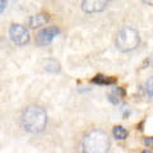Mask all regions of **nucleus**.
<instances>
[{
  "label": "nucleus",
  "mask_w": 153,
  "mask_h": 153,
  "mask_svg": "<svg viewBox=\"0 0 153 153\" xmlns=\"http://www.w3.org/2000/svg\"><path fill=\"white\" fill-rule=\"evenodd\" d=\"M9 36H10L12 41L17 45H26L30 42V38H31L28 30L25 26L19 25V23H14V25L10 26V28H9Z\"/></svg>",
  "instance_id": "20e7f679"
},
{
  "label": "nucleus",
  "mask_w": 153,
  "mask_h": 153,
  "mask_svg": "<svg viewBox=\"0 0 153 153\" xmlns=\"http://www.w3.org/2000/svg\"><path fill=\"white\" fill-rule=\"evenodd\" d=\"M107 4V1H102V0H88L82 3V9L87 13H97L105 10Z\"/></svg>",
  "instance_id": "423d86ee"
},
{
  "label": "nucleus",
  "mask_w": 153,
  "mask_h": 153,
  "mask_svg": "<svg viewBox=\"0 0 153 153\" xmlns=\"http://www.w3.org/2000/svg\"><path fill=\"white\" fill-rule=\"evenodd\" d=\"M22 124L27 131L37 134L46 128L47 115L46 111L40 106H28L22 115Z\"/></svg>",
  "instance_id": "f257e3e1"
},
{
  "label": "nucleus",
  "mask_w": 153,
  "mask_h": 153,
  "mask_svg": "<svg viewBox=\"0 0 153 153\" xmlns=\"http://www.w3.org/2000/svg\"><path fill=\"white\" fill-rule=\"evenodd\" d=\"M5 7H7V1H1V0H0V13H3Z\"/></svg>",
  "instance_id": "f8f14e48"
},
{
  "label": "nucleus",
  "mask_w": 153,
  "mask_h": 153,
  "mask_svg": "<svg viewBox=\"0 0 153 153\" xmlns=\"http://www.w3.org/2000/svg\"><path fill=\"white\" fill-rule=\"evenodd\" d=\"M114 137L116 139H126L128 138V130L124 129L123 126H115L114 128Z\"/></svg>",
  "instance_id": "1a4fd4ad"
},
{
  "label": "nucleus",
  "mask_w": 153,
  "mask_h": 153,
  "mask_svg": "<svg viewBox=\"0 0 153 153\" xmlns=\"http://www.w3.org/2000/svg\"><path fill=\"white\" fill-rule=\"evenodd\" d=\"M59 33H60V30L57 27H46L37 33L36 44L38 46H47Z\"/></svg>",
  "instance_id": "39448f33"
},
{
  "label": "nucleus",
  "mask_w": 153,
  "mask_h": 153,
  "mask_svg": "<svg viewBox=\"0 0 153 153\" xmlns=\"http://www.w3.org/2000/svg\"><path fill=\"white\" fill-rule=\"evenodd\" d=\"M120 96H124V91L121 88H115L112 92L110 93V101L114 102V103H117Z\"/></svg>",
  "instance_id": "9b49d317"
},
{
  "label": "nucleus",
  "mask_w": 153,
  "mask_h": 153,
  "mask_svg": "<svg viewBox=\"0 0 153 153\" xmlns=\"http://www.w3.org/2000/svg\"><path fill=\"white\" fill-rule=\"evenodd\" d=\"M49 21H50V16L47 13H38L28 19V26L31 28H37L41 26H45Z\"/></svg>",
  "instance_id": "0eeeda50"
},
{
  "label": "nucleus",
  "mask_w": 153,
  "mask_h": 153,
  "mask_svg": "<svg viewBox=\"0 0 153 153\" xmlns=\"http://www.w3.org/2000/svg\"><path fill=\"white\" fill-rule=\"evenodd\" d=\"M116 82L115 78H110V76H105L102 74H98L96 75L94 78L92 79V83H97V84H101V85H107V84H114Z\"/></svg>",
  "instance_id": "6e6552de"
},
{
  "label": "nucleus",
  "mask_w": 153,
  "mask_h": 153,
  "mask_svg": "<svg viewBox=\"0 0 153 153\" xmlns=\"http://www.w3.org/2000/svg\"><path fill=\"white\" fill-rule=\"evenodd\" d=\"M139 42H140V37L138 31L131 27H125L121 31H119L115 44H116V47L120 51L128 52L137 49Z\"/></svg>",
  "instance_id": "7ed1b4c3"
},
{
  "label": "nucleus",
  "mask_w": 153,
  "mask_h": 153,
  "mask_svg": "<svg viewBox=\"0 0 153 153\" xmlns=\"http://www.w3.org/2000/svg\"><path fill=\"white\" fill-rule=\"evenodd\" d=\"M108 147V135L98 129L89 131L82 140V153H107Z\"/></svg>",
  "instance_id": "f03ea898"
},
{
  "label": "nucleus",
  "mask_w": 153,
  "mask_h": 153,
  "mask_svg": "<svg viewBox=\"0 0 153 153\" xmlns=\"http://www.w3.org/2000/svg\"><path fill=\"white\" fill-rule=\"evenodd\" d=\"M46 70L50 73H59L60 71V64L56 60H47L46 63Z\"/></svg>",
  "instance_id": "9d476101"
},
{
  "label": "nucleus",
  "mask_w": 153,
  "mask_h": 153,
  "mask_svg": "<svg viewBox=\"0 0 153 153\" xmlns=\"http://www.w3.org/2000/svg\"><path fill=\"white\" fill-rule=\"evenodd\" d=\"M143 153H152V151H148V149H146V151H143Z\"/></svg>",
  "instance_id": "4468645a"
},
{
  "label": "nucleus",
  "mask_w": 153,
  "mask_h": 153,
  "mask_svg": "<svg viewBox=\"0 0 153 153\" xmlns=\"http://www.w3.org/2000/svg\"><path fill=\"white\" fill-rule=\"evenodd\" d=\"M144 143H146L147 146H152V138H151V137H149V138H146Z\"/></svg>",
  "instance_id": "ddd939ff"
}]
</instances>
